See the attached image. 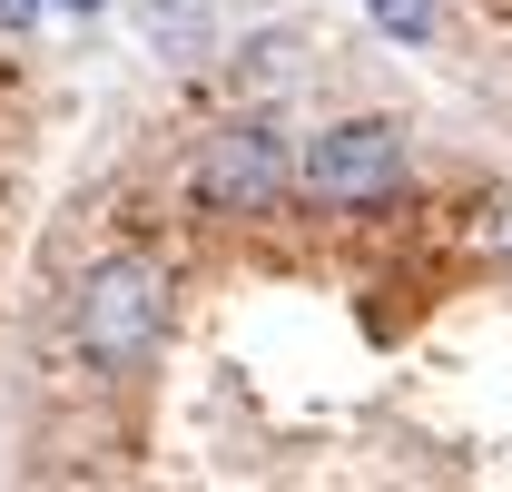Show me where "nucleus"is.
I'll return each instance as SVG.
<instances>
[{"label": "nucleus", "mask_w": 512, "mask_h": 492, "mask_svg": "<svg viewBox=\"0 0 512 492\" xmlns=\"http://www.w3.org/2000/svg\"><path fill=\"white\" fill-rule=\"evenodd\" d=\"M404 187V138L394 119H345L306 148V197L316 207H394Z\"/></svg>", "instance_id": "nucleus-3"}, {"label": "nucleus", "mask_w": 512, "mask_h": 492, "mask_svg": "<svg viewBox=\"0 0 512 492\" xmlns=\"http://www.w3.org/2000/svg\"><path fill=\"white\" fill-rule=\"evenodd\" d=\"M30 10H40V0H0V20H10V30H20V20H30Z\"/></svg>", "instance_id": "nucleus-6"}, {"label": "nucleus", "mask_w": 512, "mask_h": 492, "mask_svg": "<svg viewBox=\"0 0 512 492\" xmlns=\"http://www.w3.org/2000/svg\"><path fill=\"white\" fill-rule=\"evenodd\" d=\"M138 30L188 60V50H207V0H138Z\"/></svg>", "instance_id": "nucleus-4"}, {"label": "nucleus", "mask_w": 512, "mask_h": 492, "mask_svg": "<svg viewBox=\"0 0 512 492\" xmlns=\"http://www.w3.org/2000/svg\"><path fill=\"white\" fill-rule=\"evenodd\" d=\"M384 30H404V40H424V0H375Z\"/></svg>", "instance_id": "nucleus-5"}, {"label": "nucleus", "mask_w": 512, "mask_h": 492, "mask_svg": "<svg viewBox=\"0 0 512 492\" xmlns=\"http://www.w3.org/2000/svg\"><path fill=\"white\" fill-rule=\"evenodd\" d=\"M158 325H168V276H158V256H99L89 276H79V296H69V335H79V355L99 374H138L158 355Z\"/></svg>", "instance_id": "nucleus-1"}, {"label": "nucleus", "mask_w": 512, "mask_h": 492, "mask_svg": "<svg viewBox=\"0 0 512 492\" xmlns=\"http://www.w3.org/2000/svg\"><path fill=\"white\" fill-rule=\"evenodd\" d=\"M188 187H197L207 217H266V207L286 197V138H276L266 119H227L207 148H197Z\"/></svg>", "instance_id": "nucleus-2"}, {"label": "nucleus", "mask_w": 512, "mask_h": 492, "mask_svg": "<svg viewBox=\"0 0 512 492\" xmlns=\"http://www.w3.org/2000/svg\"><path fill=\"white\" fill-rule=\"evenodd\" d=\"M60 10H99V0H60Z\"/></svg>", "instance_id": "nucleus-7"}]
</instances>
